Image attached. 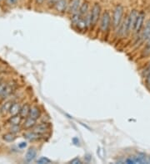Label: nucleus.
Segmentation results:
<instances>
[{
    "mask_svg": "<svg viewBox=\"0 0 150 164\" xmlns=\"http://www.w3.org/2000/svg\"><path fill=\"white\" fill-rule=\"evenodd\" d=\"M36 2H37V4H43V2H44V0H36Z\"/></svg>",
    "mask_w": 150,
    "mask_h": 164,
    "instance_id": "27",
    "label": "nucleus"
},
{
    "mask_svg": "<svg viewBox=\"0 0 150 164\" xmlns=\"http://www.w3.org/2000/svg\"><path fill=\"white\" fill-rule=\"evenodd\" d=\"M88 8H89V4L87 1H85L81 4L79 10H78V14H80L82 17H85L88 13Z\"/></svg>",
    "mask_w": 150,
    "mask_h": 164,
    "instance_id": "12",
    "label": "nucleus"
},
{
    "mask_svg": "<svg viewBox=\"0 0 150 164\" xmlns=\"http://www.w3.org/2000/svg\"><path fill=\"white\" fill-rule=\"evenodd\" d=\"M15 138H16V137H15L14 133H6V134H4V137H3V139H4V141L8 142V143H12V142H14V141L15 140Z\"/></svg>",
    "mask_w": 150,
    "mask_h": 164,
    "instance_id": "17",
    "label": "nucleus"
},
{
    "mask_svg": "<svg viewBox=\"0 0 150 164\" xmlns=\"http://www.w3.org/2000/svg\"><path fill=\"white\" fill-rule=\"evenodd\" d=\"M111 24V16L108 11L104 12L101 17V21H100V30L103 32H105L108 30Z\"/></svg>",
    "mask_w": 150,
    "mask_h": 164,
    "instance_id": "4",
    "label": "nucleus"
},
{
    "mask_svg": "<svg viewBox=\"0 0 150 164\" xmlns=\"http://www.w3.org/2000/svg\"><path fill=\"white\" fill-rule=\"evenodd\" d=\"M49 129V125H48V123H40V124H38V125H35L34 127V132L35 133H39V134H43V133H44L47 131V130Z\"/></svg>",
    "mask_w": 150,
    "mask_h": 164,
    "instance_id": "9",
    "label": "nucleus"
},
{
    "mask_svg": "<svg viewBox=\"0 0 150 164\" xmlns=\"http://www.w3.org/2000/svg\"><path fill=\"white\" fill-rule=\"evenodd\" d=\"M70 163H73V164H80L82 163V161L78 158V157H75V158H73L72 160L69 162Z\"/></svg>",
    "mask_w": 150,
    "mask_h": 164,
    "instance_id": "21",
    "label": "nucleus"
},
{
    "mask_svg": "<svg viewBox=\"0 0 150 164\" xmlns=\"http://www.w3.org/2000/svg\"><path fill=\"white\" fill-rule=\"evenodd\" d=\"M81 4H81V0H71L70 4H69V8H68L70 14L73 15V14L78 13Z\"/></svg>",
    "mask_w": 150,
    "mask_h": 164,
    "instance_id": "6",
    "label": "nucleus"
},
{
    "mask_svg": "<svg viewBox=\"0 0 150 164\" xmlns=\"http://www.w3.org/2000/svg\"><path fill=\"white\" fill-rule=\"evenodd\" d=\"M148 47H150V36L149 38H148Z\"/></svg>",
    "mask_w": 150,
    "mask_h": 164,
    "instance_id": "29",
    "label": "nucleus"
},
{
    "mask_svg": "<svg viewBox=\"0 0 150 164\" xmlns=\"http://www.w3.org/2000/svg\"><path fill=\"white\" fill-rule=\"evenodd\" d=\"M69 8V4L66 0H59L54 4V8L59 13H64Z\"/></svg>",
    "mask_w": 150,
    "mask_h": 164,
    "instance_id": "7",
    "label": "nucleus"
},
{
    "mask_svg": "<svg viewBox=\"0 0 150 164\" xmlns=\"http://www.w3.org/2000/svg\"><path fill=\"white\" fill-rule=\"evenodd\" d=\"M150 36V19L147 21L145 26L143 27V30L142 32V35L141 38L143 40H148V38H149Z\"/></svg>",
    "mask_w": 150,
    "mask_h": 164,
    "instance_id": "10",
    "label": "nucleus"
},
{
    "mask_svg": "<svg viewBox=\"0 0 150 164\" xmlns=\"http://www.w3.org/2000/svg\"><path fill=\"white\" fill-rule=\"evenodd\" d=\"M20 109H21V107H20L18 103H13L10 107V109H9V114L12 116L13 115H17L20 112Z\"/></svg>",
    "mask_w": 150,
    "mask_h": 164,
    "instance_id": "14",
    "label": "nucleus"
},
{
    "mask_svg": "<svg viewBox=\"0 0 150 164\" xmlns=\"http://www.w3.org/2000/svg\"><path fill=\"white\" fill-rule=\"evenodd\" d=\"M6 86H7V85H5V84H2V83L0 84V96H3Z\"/></svg>",
    "mask_w": 150,
    "mask_h": 164,
    "instance_id": "22",
    "label": "nucleus"
},
{
    "mask_svg": "<svg viewBox=\"0 0 150 164\" xmlns=\"http://www.w3.org/2000/svg\"><path fill=\"white\" fill-rule=\"evenodd\" d=\"M138 14H139L138 11L132 10L129 14L128 17L126 18V26H127L128 33H129L131 31H133V27H134V23H135V21L138 17Z\"/></svg>",
    "mask_w": 150,
    "mask_h": 164,
    "instance_id": "3",
    "label": "nucleus"
},
{
    "mask_svg": "<svg viewBox=\"0 0 150 164\" xmlns=\"http://www.w3.org/2000/svg\"><path fill=\"white\" fill-rule=\"evenodd\" d=\"M41 134H39V133H35V132H30V133H25L24 134V138H26L27 139L30 141H34V140H37V139H39V136H40Z\"/></svg>",
    "mask_w": 150,
    "mask_h": 164,
    "instance_id": "16",
    "label": "nucleus"
},
{
    "mask_svg": "<svg viewBox=\"0 0 150 164\" xmlns=\"http://www.w3.org/2000/svg\"><path fill=\"white\" fill-rule=\"evenodd\" d=\"M28 117H30L32 119H34L36 120H38L39 117H40V109H39V107L33 106L31 109H30V112H29Z\"/></svg>",
    "mask_w": 150,
    "mask_h": 164,
    "instance_id": "11",
    "label": "nucleus"
},
{
    "mask_svg": "<svg viewBox=\"0 0 150 164\" xmlns=\"http://www.w3.org/2000/svg\"><path fill=\"white\" fill-rule=\"evenodd\" d=\"M37 157V150L34 147H31L27 150V153L25 154V161L26 162H31L34 160Z\"/></svg>",
    "mask_w": 150,
    "mask_h": 164,
    "instance_id": "8",
    "label": "nucleus"
},
{
    "mask_svg": "<svg viewBox=\"0 0 150 164\" xmlns=\"http://www.w3.org/2000/svg\"><path fill=\"white\" fill-rule=\"evenodd\" d=\"M143 22H144V14L140 13L138 14V17H137L135 23H134V27H133V31L136 33H139L141 31L143 26Z\"/></svg>",
    "mask_w": 150,
    "mask_h": 164,
    "instance_id": "5",
    "label": "nucleus"
},
{
    "mask_svg": "<svg viewBox=\"0 0 150 164\" xmlns=\"http://www.w3.org/2000/svg\"><path fill=\"white\" fill-rule=\"evenodd\" d=\"M146 86L150 89V73L146 75Z\"/></svg>",
    "mask_w": 150,
    "mask_h": 164,
    "instance_id": "23",
    "label": "nucleus"
},
{
    "mask_svg": "<svg viewBox=\"0 0 150 164\" xmlns=\"http://www.w3.org/2000/svg\"><path fill=\"white\" fill-rule=\"evenodd\" d=\"M36 121L37 120H34V119L28 117V118H26V120H25L24 123V127L25 129H32L36 125Z\"/></svg>",
    "mask_w": 150,
    "mask_h": 164,
    "instance_id": "15",
    "label": "nucleus"
},
{
    "mask_svg": "<svg viewBox=\"0 0 150 164\" xmlns=\"http://www.w3.org/2000/svg\"><path fill=\"white\" fill-rule=\"evenodd\" d=\"M26 147H27V143H25V142H21L20 144H18L19 148H25Z\"/></svg>",
    "mask_w": 150,
    "mask_h": 164,
    "instance_id": "25",
    "label": "nucleus"
},
{
    "mask_svg": "<svg viewBox=\"0 0 150 164\" xmlns=\"http://www.w3.org/2000/svg\"><path fill=\"white\" fill-rule=\"evenodd\" d=\"M90 21L91 26H95L98 23V20L100 18V14H101V7L98 4H94L91 9L90 13Z\"/></svg>",
    "mask_w": 150,
    "mask_h": 164,
    "instance_id": "2",
    "label": "nucleus"
},
{
    "mask_svg": "<svg viewBox=\"0 0 150 164\" xmlns=\"http://www.w3.org/2000/svg\"><path fill=\"white\" fill-rule=\"evenodd\" d=\"M148 162H149L150 163V157H148Z\"/></svg>",
    "mask_w": 150,
    "mask_h": 164,
    "instance_id": "30",
    "label": "nucleus"
},
{
    "mask_svg": "<svg viewBox=\"0 0 150 164\" xmlns=\"http://www.w3.org/2000/svg\"><path fill=\"white\" fill-rule=\"evenodd\" d=\"M18 3V0H6V4L8 5H14Z\"/></svg>",
    "mask_w": 150,
    "mask_h": 164,
    "instance_id": "24",
    "label": "nucleus"
},
{
    "mask_svg": "<svg viewBox=\"0 0 150 164\" xmlns=\"http://www.w3.org/2000/svg\"><path fill=\"white\" fill-rule=\"evenodd\" d=\"M30 106L28 105V104H25L24 105H23L21 107V109H20V112H19V115L22 117V118H28V115H29V112H30Z\"/></svg>",
    "mask_w": 150,
    "mask_h": 164,
    "instance_id": "13",
    "label": "nucleus"
},
{
    "mask_svg": "<svg viewBox=\"0 0 150 164\" xmlns=\"http://www.w3.org/2000/svg\"><path fill=\"white\" fill-rule=\"evenodd\" d=\"M58 1H59V0H49V2H50V3H52V4H55L56 2H58Z\"/></svg>",
    "mask_w": 150,
    "mask_h": 164,
    "instance_id": "28",
    "label": "nucleus"
},
{
    "mask_svg": "<svg viewBox=\"0 0 150 164\" xmlns=\"http://www.w3.org/2000/svg\"><path fill=\"white\" fill-rule=\"evenodd\" d=\"M21 119L22 117L19 115H13V116L11 117L10 120H9V122H10L13 125H18L20 122H21Z\"/></svg>",
    "mask_w": 150,
    "mask_h": 164,
    "instance_id": "18",
    "label": "nucleus"
},
{
    "mask_svg": "<svg viewBox=\"0 0 150 164\" xmlns=\"http://www.w3.org/2000/svg\"><path fill=\"white\" fill-rule=\"evenodd\" d=\"M37 162L38 163H40V164H44V163H50L51 162V161L49 160L48 157H41L40 158H39V160L37 161Z\"/></svg>",
    "mask_w": 150,
    "mask_h": 164,
    "instance_id": "20",
    "label": "nucleus"
},
{
    "mask_svg": "<svg viewBox=\"0 0 150 164\" xmlns=\"http://www.w3.org/2000/svg\"><path fill=\"white\" fill-rule=\"evenodd\" d=\"M148 73H150V65L148 66V68L146 69V75H148Z\"/></svg>",
    "mask_w": 150,
    "mask_h": 164,
    "instance_id": "26",
    "label": "nucleus"
},
{
    "mask_svg": "<svg viewBox=\"0 0 150 164\" xmlns=\"http://www.w3.org/2000/svg\"><path fill=\"white\" fill-rule=\"evenodd\" d=\"M123 7L122 5H117L113 12V20H112V24L114 29H118L121 25V22L123 19Z\"/></svg>",
    "mask_w": 150,
    "mask_h": 164,
    "instance_id": "1",
    "label": "nucleus"
},
{
    "mask_svg": "<svg viewBox=\"0 0 150 164\" xmlns=\"http://www.w3.org/2000/svg\"><path fill=\"white\" fill-rule=\"evenodd\" d=\"M12 104H13L12 102L5 103V105H4L3 107H2V109H1V110H2V113L6 114L7 112H9V109H10V107L11 105H12Z\"/></svg>",
    "mask_w": 150,
    "mask_h": 164,
    "instance_id": "19",
    "label": "nucleus"
}]
</instances>
